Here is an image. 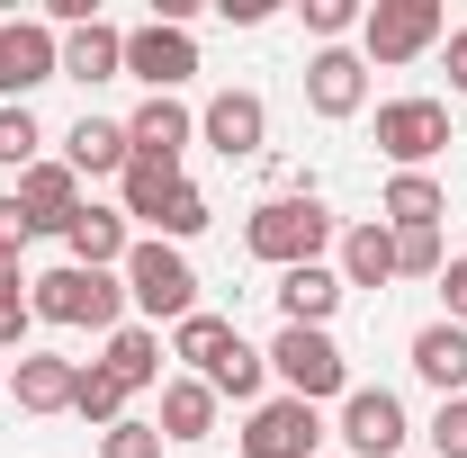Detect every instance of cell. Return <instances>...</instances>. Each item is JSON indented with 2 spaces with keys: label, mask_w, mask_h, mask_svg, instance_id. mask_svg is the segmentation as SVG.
<instances>
[{
  "label": "cell",
  "mask_w": 467,
  "mask_h": 458,
  "mask_svg": "<svg viewBox=\"0 0 467 458\" xmlns=\"http://www.w3.org/2000/svg\"><path fill=\"white\" fill-rule=\"evenodd\" d=\"M126 144H135V162H171L198 144V109H180V99H144V109L126 117Z\"/></svg>",
  "instance_id": "cell-15"
},
{
  "label": "cell",
  "mask_w": 467,
  "mask_h": 458,
  "mask_svg": "<svg viewBox=\"0 0 467 458\" xmlns=\"http://www.w3.org/2000/svg\"><path fill=\"white\" fill-rule=\"evenodd\" d=\"M270 297H279V315H288V324H315V333H333V315H342V270H333V261H306V270H279V287H270Z\"/></svg>",
  "instance_id": "cell-14"
},
{
  "label": "cell",
  "mask_w": 467,
  "mask_h": 458,
  "mask_svg": "<svg viewBox=\"0 0 467 458\" xmlns=\"http://www.w3.org/2000/svg\"><path fill=\"white\" fill-rule=\"evenodd\" d=\"M27 324H36V306H27V270H9V261H0V350L27 342Z\"/></svg>",
  "instance_id": "cell-32"
},
{
  "label": "cell",
  "mask_w": 467,
  "mask_h": 458,
  "mask_svg": "<svg viewBox=\"0 0 467 458\" xmlns=\"http://www.w3.org/2000/svg\"><path fill=\"white\" fill-rule=\"evenodd\" d=\"M324 243H333V216H324V198H261L252 216H243V252L252 261H270V270H306V261H324Z\"/></svg>",
  "instance_id": "cell-2"
},
{
  "label": "cell",
  "mask_w": 467,
  "mask_h": 458,
  "mask_svg": "<svg viewBox=\"0 0 467 458\" xmlns=\"http://www.w3.org/2000/svg\"><path fill=\"white\" fill-rule=\"evenodd\" d=\"M63 252L81 261V270H126V252H135V225L117 216V207H81L72 234H63Z\"/></svg>",
  "instance_id": "cell-20"
},
{
  "label": "cell",
  "mask_w": 467,
  "mask_h": 458,
  "mask_svg": "<svg viewBox=\"0 0 467 458\" xmlns=\"http://www.w3.org/2000/svg\"><path fill=\"white\" fill-rule=\"evenodd\" d=\"M441 306H450V324H467V252L441 270Z\"/></svg>",
  "instance_id": "cell-37"
},
{
  "label": "cell",
  "mask_w": 467,
  "mask_h": 458,
  "mask_svg": "<svg viewBox=\"0 0 467 458\" xmlns=\"http://www.w3.org/2000/svg\"><path fill=\"white\" fill-rule=\"evenodd\" d=\"M243 458H324V413L296 396H261L243 413Z\"/></svg>",
  "instance_id": "cell-8"
},
{
  "label": "cell",
  "mask_w": 467,
  "mask_h": 458,
  "mask_svg": "<svg viewBox=\"0 0 467 458\" xmlns=\"http://www.w3.org/2000/svg\"><path fill=\"white\" fill-rule=\"evenodd\" d=\"M63 162L81 180H117L126 162H135V144H126V117H72V135H63Z\"/></svg>",
  "instance_id": "cell-16"
},
{
  "label": "cell",
  "mask_w": 467,
  "mask_h": 458,
  "mask_svg": "<svg viewBox=\"0 0 467 458\" xmlns=\"http://www.w3.org/2000/svg\"><path fill=\"white\" fill-rule=\"evenodd\" d=\"M126 72L144 81V99H171L180 81L198 72V36H189V27H162V18H144V27H126Z\"/></svg>",
  "instance_id": "cell-10"
},
{
  "label": "cell",
  "mask_w": 467,
  "mask_h": 458,
  "mask_svg": "<svg viewBox=\"0 0 467 458\" xmlns=\"http://www.w3.org/2000/svg\"><path fill=\"white\" fill-rule=\"evenodd\" d=\"M207 225H216L207 189H198V180H180V198L162 207V225H153V243H189V234H207Z\"/></svg>",
  "instance_id": "cell-30"
},
{
  "label": "cell",
  "mask_w": 467,
  "mask_h": 458,
  "mask_svg": "<svg viewBox=\"0 0 467 458\" xmlns=\"http://www.w3.org/2000/svg\"><path fill=\"white\" fill-rule=\"evenodd\" d=\"M72 378H81V359L18 350V369H9V404H18V413H72Z\"/></svg>",
  "instance_id": "cell-17"
},
{
  "label": "cell",
  "mask_w": 467,
  "mask_h": 458,
  "mask_svg": "<svg viewBox=\"0 0 467 458\" xmlns=\"http://www.w3.org/2000/svg\"><path fill=\"white\" fill-rule=\"evenodd\" d=\"M126 72V27H109V18H90V27H72L63 36V81H117Z\"/></svg>",
  "instance_id": "cell-23"
},
{
  "label": "cell",
  "mask_w": 467,
  "mask_h": 458,
  "mask_svg": "<svg viewBox=\"0 0 467 458\" xmlns=\"http://www.w3.org/2000/svg\"><path fill=\"white\" fill-rule=\"evenodd\" d=\"M350 27H359V0H306V36H324V46H342Z\"/></svg>",
  "instance_id": "cell-35"
},
{
  "label": "cell",
  "mask_w": 467,
  "mask_h": 458,
  "mask_svg": "<svg viewBox=\"0 0 467 458\" xmlns=\"http://www.w3.org/2000/svg\"><path fill=\"white\" fill-rule=\"evenodd\" d=\"M198 144H216L225 162H252V153L270 144V99H261V90H216V99L198 109Z\"/></svg>",
  "instance_id": "cell-12"
},
{
  "label": "cell",
  "mask_w": 467,
  "mask_h": 458,
  "mask_svg": "<svg viewBox=\"0 0 467 458\" xmlns=\"http://www.w3.org/2000/svg\"><path fill=\"white\" fill-rule=\"evenodd\" d=\"M27 243H36V225L18 216V198H0V261L18 270V261H27Z\"/></svg>",
  "instance_id": "cell-36"
},
{
  "label": "cell",
  "mask_w": 467,
  "mask_h": 458,
  "mask_svg": "<svg viewBox=\"0 0 467 458\" xmlns=\"http://www.w3.org/2000/svg\"><path fill=\"white\" fill-rule=\"evenodd\" d=\"M441 36H450L441 0H368V9H359V63H368V72H396V63L431 55Z\"/></svg>",
  "instance_id": "cell-5"
},
{
  "label": "cell",
  "mask_w": 467,
  "mask_h": 458,
  "mask_svg": "<svg viewBox=\"0 0 467 458\" xmlns=\"http://www.w3.org/2000/svg\"><path fill=\"white\" fill-rule=\"evenodd\" d=\"M27 306H36V324H63V333H117L126 324V279L117 270H81V261H55V270H36L27 279Z\"/></svg>",
  "instance_id": "cell-1"
},
{
  "label": "cell",
  "mask_w": 467,
  "mask_h": 458,
  "mask_svg": "<svg viewBox=\"0 0 467 458\" xmlns=\"http://www.w3.org/2000/svg\"><path fill=\"white\" fill-rule=\"evenodd\" d=\"M180 180L189 172H171V162H126V172H117V216H126V225H162V207L180 198Z\"/></svg>",
  "instance_id": "cell-24"
},
{
  "label": "cell",
  "mask_w": 467,
  "mask_h": 458,
  "mask_svg": "<svg viewBox=\"0 0 467 458\" xmlns=\"http://www.w3.org/2000/svg\"><path fill=\"white\" fill-rule=\"evenodd\" d=\"M0 404H9V369H0Z\"/></svg>",
  "instance_id": "cell-40"
},
{
  "label": "cell",
  "mask_w": 467,
  "mask_h": 458,
  "mask_svg": "<svg viewBox=\"0 0 467 458\" xmlns=\"http://www.w3.org/2000/svg\"><path fill=\"white\" fill-rule=\"evenodd\" d=\"M441 216H450V189L431 172H396L378 189V225H396V234H422V225H441Z\"/></svg>",
  "instance_id": "cell-19"
},
{
  "label": "cell",
  "mask_w": 467,
  "mask_h": 458,
  "mask_svg": "<svg viewBox=\"0 0 467 458\" xmlns=\"http://www.w3.org/2000/svg\"><path fill=\"white\" fill-rule=\"evenodd\" d=\"M270 359V378H279V396L296 404H342L350 396V359L333 333H315V324H279V342L261 350Z\"/></svg>",
  "instance_id": "cell-4"
},
{
  "label": "cell",
  "mask_w": 467,
  "mask_h": 458,
  "mask_svg": "<svg viewBox=\"0 0 467 458\" xmlns=\"http://www.w3.org/2000/svg\"><path fill=\"white\" fill-rule=\"evenodd\" d=\"M234 342H243V333H234L225 315H207V306L171 324V359H189V378H207V369H216V359H225Z\"/></svg>",
  "instance_id": "cell-26"
},
{
  "label": "cell",
  "mask_w": 467,
  "mask_h": 458,
  "mask_svg": "<svg viewBox=\"0 0 467 458\" xmlns=\"http://www.w3.org/2000/svg\"><path fill=\"white\" fill-rule=\"evenodd\" d=\"M72 413H81L90 432H109V422H126V387H117V378L99 369V359H90V369L72 378Z\"/></svg>",
  "instance_id": "cell-28"
},
{
  "label": "cell",
  "mask_w": 467,
  "mask_h": 458,
  "mask_svg": "<svg viewBox=\"0 0 467 458\" xmlns=\"http://www.w3.org/2000/svg\"><path fill=\"white\" fill-rule=\"evenodd\" d=\"M153 432H162L171 450L216 441V387H207V378H162V413H153Z\"/></svg>",
  "instance_id": "cell-18"
},
{
  "label": "cell",
  "mask_w": 467,
  "mask_h": 458,
  "mask_svg": "<svg viewBox=\"0 0 467 458\" xmlns=\"http://www.w3.org/2000/svg\"><path fill=\"white\" fill-rule=\"evenodd\" d=\"M46 162V126L36 109H0V172H36Z\"/></svg>",
  "instance_id": "cell-29"
},
{
  "label": "cell",
  "mask_w": 467,
  "mask_h": 458,
  "mask_svg": "<svg viewBox=\"0 0 467 458\" xmlns=\"http://www.w3.org/2000/svg\"><path fill=\"white\" fill-rule=\"evenodd\" d=\"M306 109L324 117V126H350V117L368 109V63H359V46H315L306 55Z\"/></svg>",
  "instance_id": "cell-11"
},
{
  "label": "cell",
  "mask_w": 467,
  "mask_h": 458,
  "mask_svg": "<svg viewBox=\"0 0 467 458\" xmlns=\"http://www.w3.org/2000/svg\"><path fill=\"white\" fill-rule=\"evenodd\" d=\"M441 63H450V90H467V27H450V36H441Z\"/></svg>",
  "instance_id": "cell-38"
},
{
  "label": "cell",
  "mask_w": 467,
  "mask_h": 458,
  "mask_svg": "<svg viewBox=\"0 0 467 458\" xmlns=\"http://www.w3.org/2000/svg\"><path fill=\"white\" fill-rule=\"evenodd\" d=\"M126 306L162 333V324H180V315H198V270H189V252L180 243H153V234H135V252H126Z\"/></svg>",
  "instance_id": "cell-3"
},
{
  "label": "cell",
  "mask_w": 467,
  "mask_h": 458,
  "mask_svg": "<svg viewBox=\"0 0 467 458\" xmlns=\"http://www.w3.org/2000/svg\"><path fill=\"white\" fill-rule=\"evenodd\" d=\"M333 270H342V287H387L396 279V234L378 225V216H359V225L342 234V261H333Z\"/></svg>",
  "instance_id": "cell-25"
},
{
  "label": "cell",
  "mask_w": 467,
  "mask_h": 458,
  "mask_svg": "<svg viewBox=\"0 0 467 458\" xmlns=\"http://www.w3.org/2000/svg\"><path fill=\"white\" fill-rule=\"evenodd\" d=\"M413 378L422 387H441V396H467V324H422L413 333Z\"/></svg>",
  "instance_id": "cell-21"
},
{
  "label": "cell",
  "mask_w": 467,
  "mask_h": 458,
  "mask_svg": "<svg viewBox=\"0 0 467 458\" xmlns=\"http://www.w3.org/2000/svg\"><path fill=\"white\" fill-rule=\"evenodd\" d=\"M396 234V225H387ZM450 270V252H441V225H422V234H396V279H441Z\"/></svg>",
  "instance_id": "cell-31"
},
{
  "label": "cell",
  "mask_w": 467,
  "mask_h": 458,
  "mask_svg": "<svg viewBox=\"0 0 467 458\" xmlns=\"http://www.w3.org/2000/svg\"><path fill=\"white\" fill-rule=\"evenodd\" d=\"M162 450H171V441H162L144 413H126V422H109V432H99V458H162Z\"/></svg>",
  "instance_id": "cell-33"
},
{
  "label": "cell",
  "mask_w": 467,
  "mask_h": 458,
  "mask_svg": "<svg viewBox=\"0 0 467 458\" xmlns=\"http://www.w3.org/2000/svg\"><path fill=\"white\" fill-rule=\"evenodd\" d=\"M216 9H225L234 27H261V18H270V9H279V0H216Z\"/></svg>",
  "instance_id": "cell-39"
},
{
  "label": "cell",
  "mask_w": 467,
  "mask_h": 458,
  "mask_svg": "<svg viewBox=\"0 0 467 458\" xmlns=\"http://www.w3.org/2000/svg\"><path fill=\"white\" fill-rule=\"evenodd\" d=\"M207 387H216V404H261V387H270V359L252 342H234L216 369H207Z\"/></svg>",
  "instance_id": "cell-27"
},
{
  "label": "cell",
  "mask_w": 467,
  "mask_h": 458,
  "mask_svg": "<svg viewBox=\"0 0 467 458\" xmlns=\"http://www.w3.org/2000/svg\"><path fill=\"white\" fill-rule=\"evenodd\" d=\"M378 153L396 172H431V153H450V99H378Z\"/></svg>",
  "instance_id": "cell-7"
},
{
  "label": "cell",
  "mask_w": 467,
  "mask_h": 458,
  "mask_svg": "<svg viewBox=\"0 0 467 458\" xmlns=\"http://www.w3.org/2000/svg\"><path fill=\"white\" fill-rule=\"evenodd\" d=\"M9 198H18V216H27L36 234H72V216L90 207L72 162H36V172H18V189H9Z\"/></svg>",
  "instance_id": "cell-13"
},
{
  "label": "cell",
  "mask_w": 467,
  "mask_h": 458,
  "mask_svg": "<svg viewBox=\"0 0 467 458\" xmlns=\"http://www.w3.org/2000/svg\"><path fill=\"white\" fill-rule=\"evenodd\" d=\"M99 369H109L126 396L162 387V333H153V324H117V333H109V350H99Z\"/></svg>",
  "instance_id": "cell-22"
},
{
  "label": "cell",
  "mask_w": 467,
  "mask_h": 458,
  "mask_svg": "<svg viewBox=\"0 0 467 458\" xmlns=\"http://www.w3.org/2000/svg\"><path fill=\"white\" fill-rule=\"evenodd\" d=\"M422 458H467V396H441V413H431V450Z\"/></svg>",
  "instance_id": "cell-34"
},
{
  "label": "cell",
  "mask_w": 467,
  "mask_h": 458,
  "mask_svg": "<svg viewBox=\"0 0 467 458\" xmlns=\"http://www.w3.org/2000/svg\"><path fill=\"white\" fill-rule=\"evenodd\" d=\"M413 422L396 387H350L342 396V458H405Z\"/></svg>",
  "instance_id": "cell-9"
},
{
  "label": "cell",
  "mask_w": 467,
  "mask_h": 458,
  "mask_svg": "<svg viewBox=\"0 0 467 458\" xmlns=\"http://www.w3.org/2000/svg\"><path fill=\"white\" fill-rule=\"evenodd\" d=\"M46 81H63V36L46 18H0V109H27Z\"/></svg>",
  "instance_id": "cell-6"
},
{
  "label": "cell",
  "mask_w": 467,
  "mask_h": 458,
  "mask_svg": "<svg viewBox=\"0 0 467 458\" xmlns=\"http://www.w3.org/2000/svg\"><path fill=\"white\" fill-rule=\"evenodd\" d=\"M405 458H413V450H405Z\"/></svg>",
  "instance_id": "cell-41"
}]
</instances>
